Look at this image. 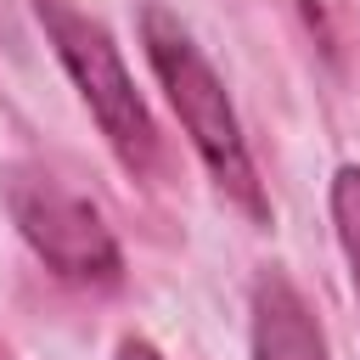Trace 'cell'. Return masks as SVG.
<instances>
[{
    "mask_svg": "<svg viewBox=\"0 0 360 360\" xmlns=\"http://www.w3.org/2000/svg\"><path fill=\"white\" fill-rule=\"evenodd\" d=\"M118 360H163L152 343H141V338H129V343H118Z\"/></svg>",
    "mask_w": 360,
    "mask_h": 360,
    "instance_id": "obj_6",
    "label": "cell"
},
{
    "mask_svg": "<svg viewBox=\"0 0 360 360\" xmlns=\"http://www.w3.org/2000/svg\"><path fill=\"white\" fill-rule=\"evenodd\" d=\"M332 225H338V242H343V259H349V276H354V298H360V169H338Z\"/></svg>",
    "mask_w": 360,
    "mask_h": 360,
    "instance_id": "obj_5",
    "label": "cell"
},
{
    "mask_svg": "<svg viewBox=\"0 0 360 360\" xmlns=\"http://www.w3.org/2000/svg\"><path fill=\"white\" fill-rule=\"evenodd\" d=\"M6 202H11V219L28 236V248L56 276H68L79 287H112L124 276V259H118L107 219L73 186L51 180L45 169H17L6 180Z\"/></svg>",
    "mask_w": 360,
    "mask_h": 360,
    "instance_id": "obj_3",
    "label": "cell"
},
{
    "mask_svg": "<svg viewBox=\"0 0 360 360\" xmlns=\"http://www.w3.org/2000/svg\"><path fill=\"white\" fill-rule=\"evenodd\" d=\"M141 39H146V62L158 73V84L169 90V107L174 118L186 124L197 158L208 163V174L253 214L264 219V191H259V174H253V158L242 146V129H236V112L225 101V84L219 73L208 68V56L191 45V34L163 11V6H146L141 11Z\"/></svg>",
    "mask_w": 360,
    "mask_h": 360,
    "instance_id": "obj_1",
    "label": "cell"
},
{
    "mask_svg": "<svg viewBox=\"0 0 360 360\" xmlns=\"http://www.w3.org/2000/svg\"><path fill=\"white\" fill-rule=\"evenodd\" d=\"M34 11H39V22H45V34H51L62 68L73 73L79 96L90 101L101 135L112 141V152H118L129 169H146L152 152H158V129H152V112H146V101H141V90H135V79H129L112 34H107L96 17H84L73 0H34Z\"/></svg>",
    "mask_w": 360,
    "mask_h": 360,
    "instance_id": "obj_2",
    "label": "cell"
},
{
    "mask_svg": "<svg viewBox=\"0 0 360 360\" xmlns=\"http://www.w3.org/2000/svg\"><path fill=\"white\" fill-rule=\"evenodd\" d=\"M253 360H326V338L287 276L253 281Z\"/></svg>",
    "mask_w": 360,
    "mask_h": 360,
    "instance_id": "obj_4",
    "label": "cell"
}]
</instances>
